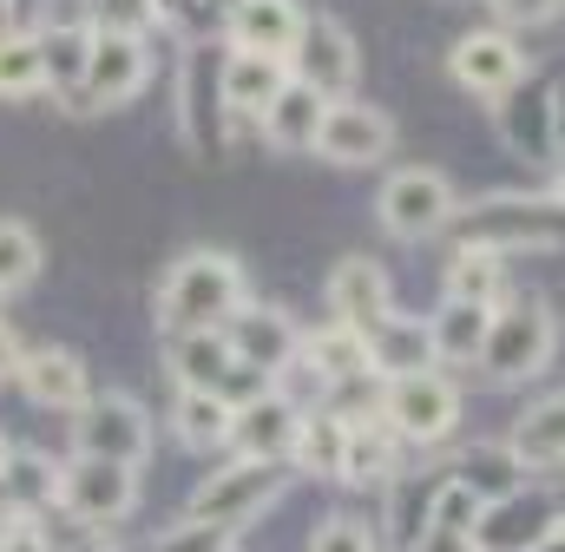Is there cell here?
I'll list each match as a JSON object with an SVG mask.
<instances>
[{
	"instance_id": "5bb4252c",
	"label": "cell",
	"mask_w": 565,
	"mask_h": 552,
	"mask_svg": "<svg viewBox=\"0 0 565 552\" xmlns=\"http://www.w3.org/2000/svg\"><path fill=\"white\" fill-rule=\"evenodd\" d=\"M302 26H309V13L296 0H231V13H224L231 53H264V60H282V66H289Z\"/></svg>"
},
{
	"instance_id": "f546056e",
	"label": "cell",
	"mask_w": 565,
	"mask_h": 552,
	"mask_svg": "<svg viewBox=\"0 0 565 552\" xmlns=\"http://www.w3.org/2000/svg\"><path fill=\"white\" fill-rule=\"evenodd\" d=\"M454 480H460L480 507H493V500H507V493L526 487V467L513 460V447H467L460 467H454Z\"/></svg>"
},
{
	"instance_id": "2e32d148",
	"label": "cell",
	"mask_w": 565,
	"mask_h": 552,
	"mask_svg": "<svg viewBox=\"0 0 565 552\" xmlns=\"http://www.w3.org/2000/svg\"><path fill=\"white\" fill-rule=\"evenodd\" d=\"M329 309H335V322H342V329H355V336L382 329V322L395 316L388 270H382V264H369V257H342V264L329 270Z\"/></svg>"
},
{
	"instance_id": "74e56055",
	"label": "cell",
	"mask_w": 565,
	"mask_h": 552,
	"mask_svg": "<svg viewBox=\"0 0 565 552\" xmlns=\"http://www.w3.org/2000/svg\"><path fill=\"white\" fill-rule=\"evenodd\" d=\"M309 552H382V540H375V527H369V520L335 513V520H322V527H316Z\"/></svg>"
},
{
	"instance_id": "d6986e66",
	"label": "cell",
	"mask_w": 565,
	"mask_h": 552,
	"mask_svg": "<svg viewBox=\"0 0 565 552\" xmlns=\"http://www.w3.org/2000/svg\"><path fill=\"white\" fill-rule=\"evenodd\" d=\"M500 138L520 158H553V86L546 79H520L500 99Z\"/></svg>"
},
{
	"instance_id": "4316f807",
	"label": "cell",
	"mask_w": 565,
	"mask_h": 552,
	"mask_svg": "<svg viewBox=\"0 0 565 552\" xmlns=\"http://www.w3.org/2000/svg\"><path fill=\"white\" fill-rule=\"evenodd\" d=\"M487 329H493V309H487V302H440V316L427 322L434 362H480Z\"/></svg>"
},
{
	"instance_id": "d4e9b609",
	"label": "cell",
	"mask_w": 565,
	"mask_h": 552,
	"mask_svg": "<svg viewBox=\"0 0 565 552\" xmlns=\"http://www.w3.org/2000/svg\"><path fill=\"white\" fill-rule=\"evenodd\" d=\"M296 355L316 369V382H322V389H342V382L369 375V342H362L355 329H342V322H329V329H309Z\"/></svg>"
},
{
	"instance_id": "ab89813d",
	"label": "cell",
	"mask_w": 565,
	"mask_h": 552,
	"mask_svg": "<svg viewBox=\"0 0 565 552\" xmlns=\"http://www.w3.org/2000/svg\"><path fill=\"white\" fill-rule=\"evenodd\" d=\"M565 0H493V13L500 20H513V26H533V20H553Z\"/></svg>"
},
{
	"instance_id": "ba28073f",
	"label": "cell",
	"mask_w": 565,
	"mask_h": 552,
	"mask_svg": "<svg viewBox=\"0 0 565 552\" xmlns=\"http://www.w3.org/2000/svg\"><path fill=\"white\" fill-rule=\"evenodd\" d=\"M139 500V467H119V460H73L60 474V513L79 520V527H113L126 520Z\"/></svg>"
},
{
	"instance_id": "8992f818",
	"label": "cell",
	"mask_w": 565,
	"mask_h": 552,
	"mask_svg": "<svg viewBox=\"0 0 565 552\" xmlns=\"http://www.w3.org/2000/svg\"><path fill=\"white\" fill-rule=\"evenodd\" d=\"M553 533H565L559 487H520V493L480 507V520H473V546L480 552H540Z\"/></svg>"
},
{
	"instance_id": "603a6c76",
	"label": "cell",
	"mask_w": 565,
	"mask_h": 552,
	"mask_svg": "<svg viewBox=\"0 0 565 552\" xmlns=\"http://www.w3.org/2000/svg\"><path fill=\"white\" fill-rule=\"evenodd\" d=\"M224 86H217V73H211V60L198 53L191 66H184V99H178V119H184V138H191V151H217L224 145Z\"/></svg>"
},
{
	"instance_id": "3957f363",
	"label": "cell",
	"mask_w": 565,
	"mask_h": 552,
	"mask_svg": "<svg viewBox=\"0 0 565 552\" xmlns=\"http://www.w3.org/2000/svg\"><path fill=\"white\" fill-rule=\"evenodd\" d=\"M559 349V316L546 309V296H507L493 309V329H487V349H480V375L513 389V382H533Z\"/></svg>"
},
{
	"instance_id": "f35d334b",
	"label": "cell",
	"mask_w": 565,
	"mask_h": 552,
	"mask_svg": "<svg viewBox=\"0 0 565 552\" xmlns=\"http://www.w3.org/2000/svg\"><path fill=\"white\" fill-rule=\"evenodd\" d=\"M237 533H224V527H204V520H178V527H164L151 552H231Z\"/></svg>"
},
{
	"instance_id": "7dc6e473",
	"label": "cell",
	"mask_w": 565,
	"mask_h": 552,
	"mask_svg": "<svg viewBox=\"0 0 565 552\" xmlns=\"http://www.w3.org/2000/svg\"><path fill=\"white\" fill-rule=\"evenodd\" d=\"M540 552H565V533H553V540H546V546H540Z\"/></svg>"
},
{
	"instance_id": "7a4b0ae2",
	"label": "cell",
	"mask_w": 565,
	"mask_h": 552,
	"mask_svg": "<svg viewBox=\"0 0 565 552\" xmlns=\"http://www.w3.org/2000/svg\"><path fill=\"white\" fill-rule=\"evenodd\" d=\"M237 309H244V270L224 251H191V257H178L171 276L158 283V329L164 336L224 329Z\"/></svg>"
},
{
	"instance_id": "52a82bcc",
	"label": "cell",
	"mask_w": 565,
	"mask_h": 552,
	"mask_svg": "<svg viewBox=\"0 0 565 552\" xmlns=\"http://www.w3.org/2000/svg\"><path fill=\"white\" fill-rule=\"evenodd\" d=\"M454 421H460V389H454L440 369H427V375H402V382L382 389V427H388L395 440L434 447V440L454 434Z\"/></svg>"
},
{
	"instance_id": "ac0fdd59",
	"label": "cell",
	"mask_w": 565,
	"mask_h": 552,
	"mask_svg": "<svg viewBox=\"0 0 565 552\" xmlns=\"http://www.w3.org/2000/svg\"><path fill=\"white\" fill-rule=\"evenodd\" d=\"M296 427H302V408H289L277 389H270V395H257V402L237 408V421H231V447H237V460H289Z\"/></svg>"
},
{
	"instance_id": "e575fe53",
	"label": "cell",
	"mask_w": 565,
	"mask_h": 552,
	"mask_svg": "<svg viewBox=\"0 0 565 552\" xmlns=\"http://www.w3.org/2000/svg\"><path fill=\"white\" fill-rule=\"evenodd\" d=\"M33 276H40V237L20 217H0V296L26 289Z\"/></svg>"
},
{
	"instance_id": "4dcf8cb0",
	"label": "cell",
	"mask_w": 565,
	"mask_h": 552,
	"mask_svg": "<svg viewBox=\"0 0 565 552\" xmlns=\"http://www.w3.org/2000/svg\"><path fill=\"white\" fill-rule=\"evenodd\" d=\"M342 440H349V414H335V408L302 414L289 467H302V474H342Z\"/></svg>"
},
{
	"instance_id": "4fadbf2b",
	"label": "cell",
	"mask_w": 565,
	"mask_h": 552,
	"mask_svg": "<svg viewBox=\"0 0 565 552\" xmlns=\"http://www.w3.org/2000/svg\"><path fill=\"white\" fill-rule=\"evenodd\" d=\"M224 342H231V355L244 362V369H257L264 382H277L282 369L296 362V349H302V336H296V322L270 309V302H244L231 322H224Z\"/></svg>"
},
{
	"instance_id": "83f0119b",
	"label": "cell",
	"mask_w": 565,
	"mask_h": 552,
	"mask_svg": "<svg viewBox=\"0 0 565 552\" xmlns=\"http://www.w3.org/2000/svg\"><path fill=\"white\" fill-rule=\"evenodd\" d=\"M231 421H237V408H231L224 395H204V389H178L171 427H178V440H184V447H198V454H211V447H231Z\"/></svg>"
},
{
	"instance_id": "d590c367",
	"label": "cell",
	"mask_w": 565,
	"mask_h": 552,
	"mask_svg": "<svg viewBox=\"0 0 565 552\" xmlns=\"http://www.w3.org/2000/svg\"><path fill=\"white\" fill-rule=\"evenodd\" d=\"M473 520H480V500L447 474L440 493L427 500V533H460V540H473Z\"/></svg>"
},
{
	"instance_id": "b9f144b4",
	"label": "cell",
	"mask_w": 565,
	"mask_h": 552,
	"mask_svg": "<svg viewBox=\"0 0 565 552\" xmlns=\"http://www.w3.org/2000/svg\"><path fill=\"white\" fill-rule=\"evenodd\" d=\"M20 355H26V349H20V342H13V329L0 322V382H13V375H20Z\"/></svg>"
},
{
	"instance_id": "44dd1931",
	"label": "cell",
	"mask_w": 565,
	"mask_h": 552,
	"mask_svg": "<svg viewBox=\"0 0 565 552\" xmlns=\"http://www.w3.org/2000/svg\"><path fill=\"white\" fill-rule=\"evenodd\" d=\"M217 86H224V106H231L237 119H264L270 99L289 86V66H282V60H264V53H231V60L217 66Z\"/></svg>"
},
{
	"instance_id": "30bf717a",
	"label": "cell",
	"mask_w": 565,
	"mask_h": 552,
	"mask_svg": "<svg viewBox=\"0 0 565 552\" xmlns=\"http://www.w3.org/2000/svg\"><path fill=\"white\" fill-rule=\"evenodd\" d=\"M447 73H454V86H460V93H473V99H493V106H500V99L526 79V53H520V40H513V33L480 26V33H460V40H454Z\"/></svg>"
},
{
	"instance_id": "5b68a950",
	"label": "cell",
	"mask_w": 565,
	"mask_h": 552,
	"mask_svg": "<svg viewBox=\"0 0 565 552\" xmlns=\"http://www.w3.org/2000/svg\"><path fill=\"white\" fill-rule=\"evenodd\" d=\"M454 211H460V198H454V184H447L434 164H402V171L382 184V198H375L382 231L402 237V244L440 237V231L454 224Z\"/></svg>"
},
{
	"instance_id": "7bdbcfd3",
	"label": "cell",
	"mask_w": 565,
	"mask_h": 552,
	"mask_svg": "<svg viewBox=\"0 0 565 552\" xmlns=\"http://www.w3.org/2000/svg\"><path fill=\"white\" fill-rule=\"evenodd\" d=\"M422 552H480L473 540H460V533H427Z\"/></svg>"
},
{
	"instance_id": "7c38bea8",
	"label": "cell",
	"mask_w": 565,
	"mask_h": 552,
	"mask_svg": "<svg viewBox=\"0 0 565 552\" xmlns=\"http://www.w3.org/2000/svg\"><path fill=\"white\" fill-rule=\"evenodd\" d=\"M145 73H151V60H145L139 40H126V33H93V53H86V79H79L73 106H79V113H99V106H126V99H132V93L145 86Z\"/></svg>"
},
{
	"instance_id": "cb8c5ba5",
	"label": "cell",
	"mask_w": 565,
	"mask_h": 552,
	"mask_svg": "<svg viewBox=\"0 0 565 552\" xmlns=\"http://www.w3.org/2000/svg\"><path fill=\"white\" fill-rule=\"evenodd\" d=\"M329 106H335V99H322V93H309V86H296V79H289L277 99H270V113H264L257 126H264L270 145H282V151H316V132H322Z\"/></svg>"
},
{
	"instance_id": "60d3db41",
	"label": "cell",
	"mask_w": 565,
	"mask_h": 552,
	"mask_svg": "<svg viewBox=\"0 0 565 552\" xmlns=\"http://www.w3.org/2000/svg\"><path fill=\"white\" fill-rule=\"evenodd\" d=\"M0 552H53V546H46V533H40V527L26 520L20 533H7V540H0Z\"/></svg>"
},
{
	"instance_id": "836d02e7",
	"label": "cell",
	"mask_w": 565,
	"mask_h": 552,
	"mask_svg": "<svg viewBox=\"0 0 565 552\" xmlns=\"http://www.w3.org/2000/svg\"><path fill=\"white\" fill-rule=\"evenodd\" d=\"M33 93H46L40 33L13 26V33H0V99H33Z\"/></svg>"
},
{
	"instance_id": "8d00e7d4",
	"label": "cell",
	"mask_w": 565,
	"mask_h": 552,
	"mask_svg": "<svg viewBox=\"0 0 565 552\" xmlns=\"http://www.w3.org/2000/svg\"><path fill=\"white\" fill-rule=\"evenodd\" d=\"M86 7H93V33L145 40V26H158V0H86Z\"/></svg>"
},
{
	"instance_id": "7402d4cb",
	"label": "cell",
	"mask_w": 565,
	"mask_h": 552,
	"mask_svg": "<svg viewBox=\"0 0 565 552\" xmlns=\"http://www.w3.org/2000/svg\"><path fill=\"white\" fill-rule=\"evenodd\" d=\"M237 375V355L224 342V329H198V336H171V382L178 389H204V395H224Z\"/></svg>"
},
{
	"instance_id": "6da1fadb",
	"label": "cell",
	"mask_w": 565,
	"mask_h": 552,
	"mask_svg": "<svg viewBox=\"0 0 565 552\" xmlns=\"http://www.w3.org/2000/svg\"><path fill=\"white\" fill-rule=\"evenodd\" d=\"M454 251H565V191H493L454 211Z\"/></svg>"
},
{
	"instance_id": "8fae6325",
	"label": "cell",
	"mask_w": 565,
	"mask_h": 552,
	"mask_svg": "<svg viewBox=\"0 0 565 552\" xmlns=\"http://www.w3.org/2000/svg\"><path fill=\"white\" fill-rule=\"evenodd\" d=\"M289 79L309 86V93H322V99H342L362 79V53H355L349 26L342 20H309L302 40H296V53H289Z\"/></svg>"
},
{
	"instance_id": "ee69618b",
	"label": "cell",
	"mask_w": 565,
	"mask_h": 552,
	"mask_svg": "<svg viewBox=\"0 0 565 552\" xmlns=\"http://www.w3.org/2000/svg\"><path fill=\"white\" fill-rule=\"evenodd\" d=\"M553 151H565V86H553Z\"/></svg>"
},
{
	"instance_id": "d6a6232c",
	"label": "cell",
	"mask_w": 565,
	"mask_h": 552,
	"mask_svg": "<svg viewBox=\"0 0 565 552\" xmlns=\"http://www.w3.org/2000/svg\"><path fill=\"white\" fill-rule=\"evenodd\" d=\"M86 53H93V26H40V66L53 93H79L86 79Z\"/></svg>"
},
{
	"instance_id": "bcb514c9",
	"label": "cell",
	"mask_w": 565,
	"mask_h": 552,
	"mask_svg": "<svg viewBox=\"0 0 565 552\" xmlns=\"http://www.w3.org/2000/svg\"><path fill=\"white\" fill-rule=\"evenodd\" d=\"M7 460H13V447H7V434H0V474H7Z\"/></svg>"
},
{
	"instance_id": "e0dca14e",
	"label": "cell",
	"mask_w": 565,
	"mask_h": 552,
	"mask_svg": "<svg viewBox=\"0 0 565 552\" xmlns=\"http://www.w3.org/2000/svg\"><path fill=\"white\" fill-rule=\"evenodd\" d=\"M13 382L26 389V402H33V408H53V414H79L86 402H93L86 362H79L73 349H26Z\"/></svg>"
},
{
	"instance_id": "ffe728a7",
	"label": "cell",
	"mask_w": 565,
	"mask_h": 552,
	"mask_svg": "<svg viewBox=\"0 0 565 552\" xmlns=\"http://www.w3.org/2000/svg\"><path fill=\"white\" fill-rule=\"evenodd\" d=\"M362 342H369V369L382 382H402V375H427L434 369V336H427V322H415V316H388Z\"/></svg>"
},
{
	"instance_id": "f1b7e54d",
	"label": "cell",
	"mask_w": 565,
	"mask_h": 552,
	"mask_svg": "<svg viewBox=\"0 0 565 552\" xmlns=\"http://www.w3.org/2000/svg\"><path fill=\"white\" fill-rule=\"evenodd\" d=\"M342 480L349 487H388L395 480V434L375 421H349V440H342Z\"/></svg>"
},
{
	"instance_id": "484cf974",
	"label": "cell",
	"mask_w": 565,
	"mask_h": 552,
	"mask_svg": "<svg viewBox=\"0 0 565 552\" xmlns=\"http://www.w3.org/2000/svg\"><path fill=\"white\" fill-rule=\"evenodd\" d=\"M513 460L520 467H565V395H546L513 421Z\"/></svg>"
},
{
	"instance_id": "f6af8a7d",
	"label": "cell",
	"mask_w": 565,
	"mask_h": 552,
	"mask_svg": "<svg viewBox=\"0 0 565 552\" xmlns=\"http://www.w3.org/2000/svg\"><path fill=\"white\" fill-rule=\"evenodd\" d=\"M0 33H13V0H0Z\"/></svg>"
},
{
	"instance_id": "9a60e30c",
	"label": "cell",
	"mask_w": 565,
	"mask_h": 552,
	"mask_svg": "<svg viewBox=\"0 0 565 552\" xmlns=\"http://www.w3.org/2000/svg\"><path fill=\"white\" fill-rule=\"evenodd\" d=\"M388 145H395L388 113L362 106V99H335L329 119H322V132H316V151L329 164H375V158H388Z\"/></svg>"
},
{
	"instance_id": "1f68e13d",
	"label": "cell",
	"mask_w": 565,
	"mask_h": 552,
	"mask_svg": "<svg viewBox=\"0 0 565 552\" xmlns=\"http://www.w3.org/2000/svg\"><path fill=\"white\" fill-rule=\"evenodd\" d=\"M447 302H487V309H500L507 302V257H493V251H454V264H447Z\"/></svg>"
},
{
	"instance_id": "277c9868",
	"label": "cell",
	"mask_w": 565,
	"mask_h": 552,
	"mask_svg": "<svg viewBox=\"0 0 565 552\" xmlns=\"http://www.w3.org/2000/svg\"><path fill=\"white\" fill-rule=\"evenodd\" d=\"M282 487H289V460H224V467L191 493V520L237 533V527H250L264 507H277Z\"/></svg>"
},
{
	"instance_id": "9c48e42d",
	"label": "cell",
	"mask_w": 565,
	"mask_h": 552,
	"mask_svg": "<svg viewBox=\"0 0 565 552\" xmlns=\"http://www.w3.org/2000/svg\"><path fill=\"white\" fill-rule=\"evenodd\" d=\"M73 447L86 460H119V467H139L145 447H151V421L132 395H93L86 408L73 414Z\"/></svg>"
}]
</instances>
